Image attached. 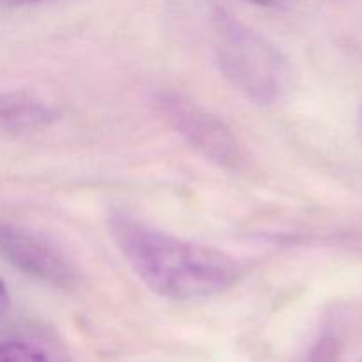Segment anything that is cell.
Returning <instances> with one entry per match:
<instances>
[{"mask_svg": "<svg viewBox=\"0 0 362 362\" xmlns=\"http://www.w3.org/2000/svg\"><path fill=\"white\" fill-rule=\"evenodd\" d=\"M4 2L16 4V6H20V4H34V2H39V0H4Z\"/></svg>", "mask_w": 362, "mask_h": 362, "instance_id": "cell-9", "label": "cell"}, {"mask_svg": "<svg viewBox=\"0 0 362 362\" xmlns=\"http://www.w3.org/2000/svg\"><path fill=\"white\" fill-rule=\"evenodd\" d=\"M7 310H9V293H7L6 285L0 279V318L7 313Z\"/></svg>", "mask_w": 362, "mask_h": 362, "instance_id": "cell-7", "label": "cell"}, {"mask_svg": "<svg viewBox=\"0 0 362 362\" xmlns=\"http://www.w3.org/2000/svg\"><path fill=\"white\" fill-rule=\"evenodd\" d=\"M53 119L52 110L27 98L0 94V124L7 127H30Z\"/></svg>", "mask_w": 362, "mask_h": 362, "instance_id": "cell-5", "label": "cell"}, {"mask_svg": "<svg viewBox=\"0 0 362 362\" xmlns=\"http://www.w3.org/2000/svg\"><path fill=\"white\" fill-rule=\"evenodd\" d=\"M159 110L198 154L221 168H239L243 151L235 134L205 106L186 95L165 94L159 99Z\"/></svg>", "mask_w": 362, "mask_h": 362, "instance_id": "cell-3", "label": "cell"}, {"mask_svg": "<svg viewBox=\"0 0 362 362\" xmlns=\"http://www.w3.org/2000/svg\"><path fill=\"white\" fill-rule=\"evenodd\" d=\"M357 126H359V136L362 140V106H361V112H359V124H357Z\"/></svg>", "mask_w": 362, "mask_h": 362, "instance_id": "cell-10", "label": "cell"}, {"mask_svg": "<svg viewBox=\"0 0 362 362\" xmlns=\"http://www.w3.org/2000/svg\"><path fill=\"white\" fill-rule=\"evenodd\" d=\"M0 362H48V357L30 343L4 341L0 343Z\"/></svg>", "mask_w": 362, "mask_h": 362, "instance_id": "cell-6", "label": "cell"}, {"mask_svg": "<svg viewBox=\"0 0 362 362\" xmlns=\"http://www.w3.org/2000/svg\"><path fill=\"white\" fill-rule=\"evenodd\" d=\"M247 2L257 4V6H262V7H274V6H279V4H283L285 0H247Z\"/></svg>", "mask_w": 362, "mask_h": 362, "instance_id": "cell-8", "label": "cell"}, {"mask_svg": "<svg viewBox=\"0 0 362 362\" xmlns=\"http://www.w3.org/2000/svg\"><path fill=\"white\" fill-rule=\"evenodd\" d=\"M361 362H362V361H361Z\"/></svg>", "mask_w": 362, "mask_h": 362, "instance_id": "cell-11", "label": "cell"}, {"mask_svg": "<svg viewBox=\"0 0 362 362\" xmlns=\"http://www.w3.org/2000/svg\"><path fill=\"white\" fill-rule=\"evenodd\" d=\"M214 49L223 76L250 101L269 106L288 88L290 66L285 57L244 25L221 18Z\"/></svg>", "mask_w": 362, "mask_h": 362, "instance_id": "cell-2", "label": "cell"}, {"mask_svg": "<svg viewBox=\"0 0 362 362\" xmlns=\"http://www.w3.org/2000/svg\"><path fill=\"white\" fill-rule=\"evenodd\" d=\"M108 226L134 274L166 299H209L232 288L243 274L225 251L170 235L122 212L112 214Z\"/></svg>", "mask_w": 362, "mask_h": 362, "instance_id": "cell-1", "label": "cell"}, {"mask_svg": "<svg viewBox=\"0 0 362 362\" xmlns=\"http://www.w3.org/2000/svg\"><path fill=\"white\" fill-rule=\"evenodd\" d=\"M0 257L23 274L55 288L71 290L80 283L74 265L53 244L28 230L2 221Z\"/></svg>", "mask_w": 362, "mask_h": 362, "instance_id": "cell-4", "label": "cell"}]
</instances>
